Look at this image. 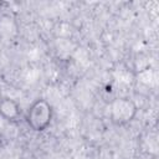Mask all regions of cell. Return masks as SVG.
Returning <instances> with one entry per match:
<instances>
[{
	"mask_svg": "<svg viewBox=\"0 0 159 159\" xmlns=\"http://www.w3.org/2000/svg\"><path fill=\"white\" fill-rule=\"evenodd\" d=\"M53 118V109L45 98L35 99L25 113V122L29 128L36 133H42L51 125Z\"/></svg>",
	"mask_w": 159,
	"mask_h": 159,
	"instance_id": "6da1fadb",
	"label": "cell"
},
{
	"mask_svg": "<svg viewBox=\"0 0 159 159\" xmlns=\"http://www.w3.org/2000/svg\"><path fill=\"white\" fill-rule=\"evenodd\" d=\"M137 103L129 97H116L109 103V118L117 127H124L133 122L138 114Z\"/></svg>",
	"mask_w": 159,
	"mask_h": 159,
	"instance_id": "7a4b0ae2",
	"label": "cell"
},
{
	"mask_svg": "<svg viewBox=\"0 0 159 159\" xmlns=\"http://www.w3.org/2000/svg\"><path fill=\"white\" fill-rule=\"evenodd\" d=\"M22 116L20 103L7 96L0 97V117L10 123H16Z\"/></svg>",
	"mask_w": 159,
	"mask_h": 159,
	"instance_id": "3957f363",
	"label": "cell"
}]
</instances>
